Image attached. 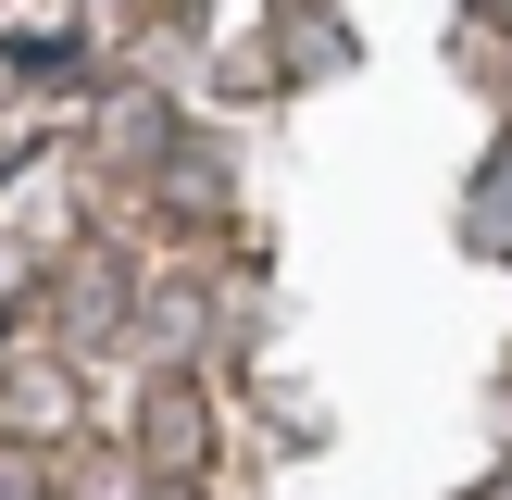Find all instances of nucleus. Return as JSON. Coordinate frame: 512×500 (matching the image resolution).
I'll use <instances>...</instances> for the list:
<instances>
[{
	"instance_id": "1",
	"label": "nucleus",
	"mask_w": 512,
	"mask_h": 500,
	"mask_svg": "<svg viewBox=\"0 0 512 500\" xmlns=\"http://www.w3.org/2000/svg\"><path fill=\"white\" fill-rule=\"evenodd\" d=\"M463 238L488 250V263H512V138L475 163V188H463Z\"/></svg>"
},
{
	"instance_id": "2",
	"label": "nucleus",
	"mask_w": 512,
	"mask_h": 500,
	"mask_svg": "<svg viewBox=\"0 0 512 500\" xmlns=\"http://www.w3.org/2000/svg\"><path fill=\"white\" fill-rule=\"evenodd\" d=\"M475 13H488V25H512V0H475Z\"/></svg>"
}]
</instances>
